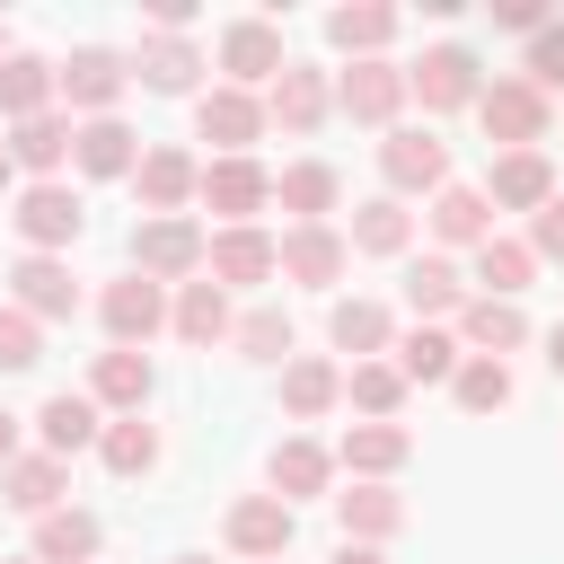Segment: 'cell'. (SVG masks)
I'll return each instance as SVG.
<instances>
[{
    "label": "cell",
    "instance_id": "cell-16",
    "mask_svg": "<svg viewBox=\"0 0 564 564\" xmlns=\"http://www.w3.org/2000/svg\"><path fill=\"white\" fill-rule=\"evenodd\" d=\"M26 300H35V308H62V300H70V282H62L53 264H26Z\"/></svg>",
    "mask_w": 564,
    "mask_h": 564
},
{
    "label": "cell",
    "instance_id": "cell-18",
    "mask_svg": "<svg viewBox=\"0 0 564 564\" xmlns=\"http://www.w3.org/2000/svg\"><path fill=\"white\" fill-rule=\"evenodd\" d=\"M282 115H291V123H308V115H317V88H308V79H300V70H291V79H282Z\"/></svg>",
    "mask_w": 564,
    "mask_h": 564
},
{
    "label": "cell",
    "instance_id": "cell-35",
    "mask_svg": "<svg viewBox=\"0 0 564 564\" xmlns=\"http://www.w3.org/2000/svg\"><path fill=\"white\" fill-rule=\"evenodd\" d=\"M0 361H35V352H26V326H18V317H0Z\"/></svg>",
    "mask_w": 564,
    "mask_h": 564
},
{
    "label": "cell",
    "instance_id": "cell-5",
    "mask_svg": "<svg viewBox=\"0 0 564 564\" xmlns=\"http://www.w3.org/2000/svg\"><path fill=\"white\" fill-rule=\"evenodd\" d=\"M203 132H220V141H247V132H256V106H247V97H212V106H203Z\"/></svg>",
    "mask_w": 564,
    "mask_h": 564
},
{
    "label": "cell",
    "instance_id": "cell-2",
    "mask_svg": "<svg viewBox=\"0 0 564 564\" xmlns=\"http://www.w3.org/2000/svg\"><path fill=\"white\" fill-rule=\"evenodd\" d=\"M26 229H35V238H70V229H79V203H70V194H53V185H44V194H26Z\"/></svg>",
    "mask_w": 564,
    "mask_h": 564
},
{
    "label": "cell",
    "instance_id": "cell-25",
    "mask_svg": "<svg viewBox=\"0 0 564 564\" xmlns=\"http://www.w3.org/2000/svg\"><path fill=\"white\" fill-rule=\"evenodd\" d=\"M212 326H220V300L194 291V300H185V335H212Z\"/></svg>",
    "mask_w": 564,
    "mask_h": 564
},
{
    "label": "cell",
    "instance_id": "cell-31",
    "mask_svg": "<svg viewBox=\"0 0 564 564\" xmlns=\"http://www.w3.org/2000/svg\"><path fill=\"white\" fill-rule=\"evenodd\" d=\"M538 79H564V35H538V62H529Z\"/></svg>",
    "mask_w": 564,
    "mask_h": 564
},
{
    "label": "cell",
    "instance_id": "cell-15",
    "mask_svg": "<svg viewBox=\"0 0 564 564\" xmlns=\"http://www.w3.org/2000/svg\"><path fill=\"white\" fill-rule=\"evenodd\" d=\"M502 194H511V203H538V194H546L538 159H511V167H502Z\"/></svg>",
    "mask_w": 564,
    "mask_h": 564
},
{
    "label": "cell",
    "instance_id": "cell-3",
    "mask_svg": "<svg viewBox=\"0 0 564 564\" xmlns=\"http://www.w3.org/2000/svg\"><path fill=\"white\" fill-rule=\"evenodd\" d=\"M423 97H432V106H449V97H467V53H449V44H441V53L423 62Z\"/></svg>",
    "mask_w": 564,
    "mask_h": 564
},
{
    "label": "cell",
    "instance_id": "cell-28",
    "mask_svg": "<svg viewBox=\"0 0 564 564\" xmlns=\"http://www.w3.org/2000/svg\"><path fill=\"white\" fill-rule=\"evenodd\" d=\"M335 335H344V344H370V335H379V317H370V308H344V317H335Z\"/></svg>",
    "mask_w": 564,
    "mask_h": 564
},
{
    "label": "cell",
    "instance_id": "cell-38",
    "mask_svg": "<svg viewBox=\"0 0 564 564\" xmlns=\"http://www.w3.org/2000/svg\"><path fill=\"white\" fill-rule=\"evenodd\" d=\"M344 564H379V555H344Z\"/></svg>",
    "mask_w": 564,
    "mask_h": 564
},
{
    "label": "cell",
    "instance_id": "cell-21",
    "mask_svg": "<svg viewBox=\"0 0 564 564\" xmlns=\"http://www.w3.org/2000/svg\"><path fill=\"white\" fill-rule=\"evenodd\" d=\"M238 538H247V546H273V538H282V511H238Z\"/></svg>",
    "mask_w": 564,
    "mask_h": 564
},
{
    "label": "cell",
    "instance_id": "cell-11",
    "mask_svg": "<svg viewBox=\"0 0 564 564\" xmlns=\"http://www.w3.org/2000/svg\"><path fill=\"white\" fill-rule=\"evenodd\" d=\"M388 167H397V176H441V150H432V141H414V132H405V141H397V150H388Z\"/></svg>",
    "mask_w": 564,
    "mask_h": 564
},
{
    "label": "cell",
    "instance_id": "cell-20",
    "mask_svg": "<svg viewBox=\"0 0 564 564\" xmlns=\"http://www.w3.org/2000/svg\"><path fill=\"white\" fill-rule=\"evenodd\" d=\"M405 370H449V344H441V335H414V344H405Z\"/></svg>",
    "mask_w": 564,
    "mask_h": 564
},
{
    "label": "cell",
    "instance_id": "cell-6",
    "mask_svg": "<svg viewBox=\"0 0 564 564\" xmlns=\"http://www.w3.org/2000/svg\"><path fill=\"white\" fill-rule=\"evenodd\" d=\"M106 317H115L123 335H132V326H150V317H159V300H150V282H123V291L106 300Z\"/></svg>",
    "mask_w": 564,
    "mask_h": 564
},
{
    "label": "cell",
    "instance_id": "cell-13",
    "mask_svg": "<svg viewBox=\"0 0 564 564\" xmlns=\"http://www.w3.org/2000/svg\"><path fill=\"white\" fill-rule=\"evenodd\" d=\"M379 35H388L379 9H344V18H335V44H379Z\"/></svg>",
    "mask_w": 564,
    "mask_h": 564
},
{
    "label": "cell",
    "instance_id": "cell-27",
    "mask_svg": "<svg viewBox=\"0 0 564 564\" xmlns=\"http://www.w3.org/2000/svg\"><path fill=\"white\" fill-rule=\"evenodd\" d=\"M397 229H405V220H397V212H388V203H379V212H370V220H361V238H370V247H397Z\"/></svg>",
    "mask_w": 564,
    "mask_h": 564
},
{
    "label": "cell",
    "instance_id": "cell-32",
    "mask_svg": "<svg viewBox=\"0 0 564 564\" xmlns=\"http://www.w3.org/2000/svg\"><path fill=\"white\" fill-rule=\"evenodd\" d=\"M291 203H326V167H300L291 176Z\"/></svg>",
    "mask_w": 564,
    "mask_h": 564
},
{
    "label": "cell",
    "instance_id": "cell-24",
    "mask_svg": "<svg viewBox=\"0 0 564 564\" xmlns=\"http://www.w3.org/2000/svg\"><path fill=\"white\" fill-rule=\"evenodd\" d=\"M441 229L467 238V229H476V194H449V203H441Z\"/></svg>",
    "mask_w": 564,
    "mask_h": 564
},
{
    "label": "cell",
    "instance_id": "cell-9",
    "mask_svg": "<svg viewBox=\"0 0 564 564\" xmlns=\"http://www.w3.org/2000/svg\"><path fill=\"white\" fill-rule=\"evenodd\" d=\"M70 88H79V97H115V62H106V53H79V62H70Z\"/></svg>",
    "mask_w": 564,
    "mask_h": 564
},
{
    "label": "cell",
    "instance_id": "cell-26",
    "mask_svg": "<svg viewBox=\"0 0 564 564\" xmlns=\"http://www.w3.org/2000/svg\"><path fill=\"white\" fill-rule=\"evenodd\" d=\"M106 388H115V397H141V361L115 352V361H106Z\"/></svg>",
    "mask_w": 564,
    "mask_h": 564
},
{
    "label": "cell",
    "instance_id": "cell-7",
    "mask_svg": "<svg viewBox=\"0 0 564 564\" xmlns=\"http://www.w3.org/2000/svg\"><path fill=\"white\" fill-rule=\"evenodd\" d=\"M229 62H238V70H273V35H264V26H238V35H229Z\"/></svg>",
    "mask_w": 564,
    "mask_h": 564
},
{
    "label": "cell",
    "instance_id": "cell-1",
    "mask_svg": "<svg viewBox=\"0 0 564 564\" xmlns=\"http://www.w3.org/2000/svg\"><path fill=\"white\" fill-rule=\"evenodd\" d=\"M485 123L511 132V141H529V132H538V97H529V88H494V97H485Z\"/></svg>",
    "mask_w": 564,
    "mask_h": 564
},
{
    "label": "cell",
    "instance_id": "cell-12",
    "mask_svg": "<svg viewBox=\"0 0 564 564\" xmlns=\"http://www.w3.org/2000/svg\"><path fill=\"white\" fill-rule=\"evenodd\" d=\"M256 194H264V185H256V167H220V176H212V203H229V212H247Z\"/></svg>",
    "mask_w": 564,
    "mask_h": 564
},
{
    "label": "cell",
    "instance_id": "cell-29",
    "mask_svg": "<svg viewBox=\"0 0 564 564\" xmlns=\"http://www.w3.org/2000/svg\"><path fill=\"white\" fill-rule=\"evenodd\" d=\"M476 335H494V344H511V335H520V317H511V308H476Z\"/></svg>",
    "mask_w": 564,
    "mask_h": 564
},
{
    "label": "cell",
    "instance_id": "cell-33",
    "mask_svg": "<svg viewBox=\"0 0 564 564\" xmlns=\"http://www.w3.org/2000/svg\"><path fill=\"white\" fill-rule=\"evenodd\" d=\"M414 300H449V264H423L414 273Z\"/></svg>",
    "mask_w": 564,
    "mask_h": 564
},
{
    "label": "cell",
    "instance_id": "cell-36",
    "mask_svg": "<svg viewBox=\"0 0 564 564\" xmlns=\"http://www.w3.org/2000/svg\"><path fill=\"white\" fill-rule=\"evenodd\" d=\"M538 238H546V247H564V203L546 212V229H538Z\"/></svg>",
    "mask_w": 564,
    "mask_h": 564
},
{
    "label": "cell",
    "instance_id": "cell-10",
    "mask_svg": "<svg viewBox=\"0 0 564 564\" xmlns=\"http://www.w3.org/2000/svg\"><path fill=\"white\" fill-rule=\"evenodd\" d=\"M344 97H352V106H361V115H379V106H388V97H397V79H388V70H379V62H361V79H352V88H344Z\"/></svg>",
    "mask_w": 564,
    "mask_h": 564
},
{
    "label": "cell",
    "instance_id": "cell-14",
    "mask_svg": "<svg viewBox=\"0 0 564 564\" xmlns=\"http://www.w3.org/2000/svg\"><path fill=\"white\" fill-rule=\"evenodd\" d=\"M79 159H88L97 176H106V167H123V132H115V123H97V132L79 141Z\"/></svg>",
    "mask_w": 564,
    "mask_h": 564
},
{
    "label": "cell",
    "instance_id": "cell-37",
    "mask_svg": "<svg viewBox=\"0 0 564 564\" xmlns=\"http://www.w3.org/2000/svg\"><path fill=\"white\" fill-rule=\"evenodd\" d=\"M546 361H555V370H564V326H555V352H546Z\"/></svg>",
    "mask_w": 564,
    "mask_h": 564
},
{
    "label": "cell",
    "instance_id": "cell-4",
    "mask_svg": "<svg viewBox=\"0 0 564 564\" xmlns=\"http://www.w3.org/2000/svg\"><path fill=\"white\" fill-rule=\"evenodd\" d=\"M44 441H53V449H79V441H88V405H79V397H53V405H44Z\"/></svg>",
    "mask_w": 564,
    "mask_h": 564
},
{
    "label": "cell",
    "instance_id": "cell-30",
    "mask_svg": "<svg viewBox=\"0 0 564 564\" xmlns=\"http://www.w3.org/2000/svg\"><path fill=\"white\" fill-rule=\"evenodd\" d=\"M467 405H502V370H467Z\"/></svg>",
    "mask_w": 564,
    "mask_h": 564
},
{
    "label": "cell",
    "instance_id": "cell-17",
    "mask_svg": "<svg viewBox=\"0 0 564 564\" xmlns=\"http://www.w3.org/2000/svg\"><path fill=\"white\" fill-rule=\"evenodd\" d=\"M141 247H150V264H185V247H194V238H185V229H176V220H167V229H150V238H141Z\"/></svg>",
    "mask_w": 564,
    "mask_h": 564
},
{
    "label": "cell",
    "instance_id": "cell-39",
    "mask_svg": "<svg viewBox=\"0 0 564 564\" xmlns=\"http://www.w3.org/2000/svg\"><path fill=\"white\" fill-rule=\"evenodd\" d=\"M0 449H9V423H0Z\"/></svg>",
    "mask_w": 564,
    "mask_h": 564
},
{
    "label": "cell",
    "instance_id": "cell-8",
    "mask_svg": "<svg viewBox=\"0 0 564 564\" xmlns=\"http://www.w3.org/2000/svg\"><path fill=\"white\" fill-rule=\"evenodd\" d=\"M35 70H44V62H9V70H0V106H35V97H44Z\"/></svg>",
    "mask_w": 564,
    "mask_h": 564
},
{
    "label": "cell",
    "instance_id": "cell-22",
    "mask_svg": "<svg viewBox=\"0 0 564 564\" xmlns=\"http://www.w3.org/2000/svg\"><path fill=\"white\" fill-rule=\"evenodd\" d=\"M79 546H88V520H53L44 529V555H79Z\"/></svg>",
    "mask_w": 564,
    "mask_h": 564
},
{
    "label": "cell",
    "instance_id": "cell-19",
    "mask_svg": "<svg viewBox=\"0 0 564 564\" xmlns=\"http://www.w3.org/2000/svg\"><path fill=\"white\" fill-rule=\"evenodd\" d=\"M150 194L176 203V194H185V159H150Z\"/></svg>",
    "mask_w": 564,
    "mask_h": 564
},
{
    "label": "cell",
    "instance_id": "cell-23",
    "mask_svg": "<svg viewBox=\"0 0 564 564\" xmlns=\"http://www.w3.org/2000/svg\"><path fill=\"white\" fill-rule=\"evenodd\" d=\"M18 150L44 167V159H62V132H53V123H26V141H18Z\"/></svg>",
    "mask_w": 564,
    "mask_h": 564
},
{
    "label": "cell",
    "instance_id": "cell-34",
    "mask_svg": "<svg viewBox=\"0 0 564 564\" xmlns=\"http://www.w3.org/2000/svg\"><path fill=\"white\" fill-rule=\"evenodd\" d=\"M150 458V432H115V467H141Z\"/></svg>",
    "mask_w": 564,
    "mask_h": 564
}]
</instances>
